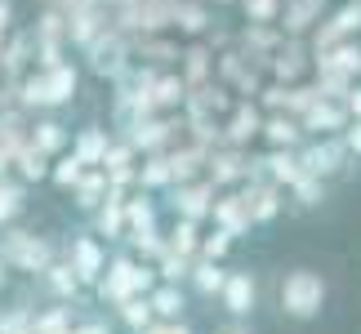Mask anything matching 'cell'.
<instances>
[{
	"mask_svg": "<svg viewBox=\"0 0 361 334\" xmlns=\"http://www.w3.org/2000/svg\"><path fill=\"white\" fill-rule=\"evenodd\" d=\"M330 303V281L317 268H290L281 281H276V308H281L286 321L308 326L326 312Z\"/></svg>",
	"mask_w": 361,
	"mask_h": 334,
	"instance_id": "1",
	"label": "cell"
},
{
	"mask_svg": "<svg viewBox=\"0 0 361 334\" xmlns=\"http://www.w3.org/2000/svg\"><path fill=\"white\" fill-rule=\"evenodd\" d=\"M157 281H161V276H157V268H152V263H138V259H130V254H112L94 290H99V299L107 303V308H116V303H125L130 295H147Z\"/></svg>",
	"mask_w": 361,
	"mask_h": 334,
	"instance_id": "2",
	"label": "cell"
},
{
	"mask_svg": "<svg viewBox=\"0 0 361 334\" xmlns=\"http://www.w3.org/2000/svg\"><path fill=\"white\" fill-rule=\"evenodd\" d=\"M0 259L9 263V272H27L36 276L49 259H59V245L49 236H36V232H23V228H0Z\"/></svg>",
	"mask_w": 361,
	"mask_h": 334,
	"instance_id": "3",
	"label": "cell"
},
{
	"mask_svg": "<svg viewBox=\"0 0 361 334\" xmlns=\"http://www.w3.org/2000/svg\"><path fill=\"white\" fill-rule=\"evenodd\" d=\"M299 151V165H303V174H312V178H326V183H335V178H343L353 170V156H348V147H343V138L339 134H326V138H303V143L295 147Z\"/></svg>",
	"mask_w": 361,
	"mask_h": 334,
	"instance_id": "4",
	"label": "cell"
},
{
	"mask_svg": "<svg viewBox=\"0 0 361 334\" xmlns=\"http://www.w3.org/2000/svg\"><path fill=\"white\" fill-rule=\"evenodd\" d=\"M59 259H63L67 268L76 272V281H80V285H85V290H94V285H99V276H103V268H107V259H112V254H107V245H103V241H99L94 232H72V236L63 241Z\"/></svg>",
	"mask_w": 361,
	"mask_h": 334,
	"instance_id": "5",
	"label": "cell"
},
{
	"mask_svg": "<svg viewBox=\"0 0 361 334\" xmlns=\"http://www.w3.org/2000/svg\"><path fill=\"white\" fill-rule=\"evenodd\" d=\"M80 54H85L90 72H94V76H103V80H116V76L125 72V67L134 63V54H130V36H125V32H116L112 23H107L103 32L94 36L90 45L80 49Z\"/></svg>",
	"mask_w": 361,
	"mask_h": 334,
	"instance_id": "6",
	"label": "cell"
},
{
	"mask_svg": "<svg viewBox=\"0 0 361 334\" xmlns=\"http://www.w3.org/2000/svg\"><path fill=\"white\" fill-rule=\"evenodd\" d=\"M219 308H224L232 321H250L259 312V276L250 268H232L224 290H219Z\"/></svg>",
	"mask_w": 361,
	"mask_h": 334,
	"instance_id": "7",
	"label": "cell"
},
{
	"mask_svg": "<svg viewBox=\"0 0 361 334\" xmlns=\"http://www.w3.org/2000/svg\"><path fill=\"white\" fill-rule=\"evenodd\" d=\"M241 201L250 210V223L255 228H263V223H276V214L286 210V192L268 183V178H245L241 183Z\"/></svg>",
	"mask_w": 361,
	"mask_h": 334,
	"instance_id": "8",
	"label": "cell"
},
{
	"mask_svg": "<svg viewBox=\"0 0 361 334\" xmlns=\"http://www.w3.org/2000/svg\"><path fill=\"white\" fill-rule=\"evenodd\" d=\"M214 197H219V187L210 183V178H192V183H174L170 205H174V214L205 223V218H210V210H214Z\"/></svg>",
	"mask_w": 361,
	"mask_h": 334,
	"instance_id": "9",
	"label": "cell"
},
{
	"mask_svg": "<svg viewBox=\"0 0 361 334\" xmlns=\"http://www.w3.org/2000/svg\"><path fill=\"white\" fill-rule=\"evenodd\" d=\"M32 281H36V290H40V295H45V299H54V303H76L80 295H85V285L76 281V272L67 268L63 259H49L45 268H40V272L32 276Z\"/></svg>",
	"mask_w": 361,
	"mask_h": 334,
	"instance_id": "10",
	"label": "cell"
},
{
	"mask_svg": "<svg viewBox=\"0 0 361 334\" xmlns=\"http://www.w3.org/2000/svg\"><path fill=\"white\" fill-rule=\"evenodd\" d=\"M348 107H343L339 99H317L308 111L299 116L303 125V138H326V134H343V125H348Z\"/></svg>",
	"mask_w": 361,
	"mask_h": 334,
	"instance_id": "11",
	"label": "cell"
},
{
	"mask_svg": "<svg viewBox=\"0 0 361 334\" xmlns=\"http://www.w3.org/2000/svg\"><path fill=\"white\" fill-rule=\"evenodd\" d=\"M40 72V67H36ZM45 103H49V111H59V107H72L76 103V94H80V67L76 63H54V67H45Z\"/></svg>",
	"mask_w": 361,
	"mask_h": 334,
	"instance_id": "12",
	"label": "cell"
},
{
	"mask_svg": "<svg viewBox=\"0 0 361 334\" xmlns=\"http://www.w3.org/2000/svg\"><path fill=\"white\" fill-rule=\"evenodd\" d=\"M245 151L241 147H228V143H219L205 151V178H210L214 187H232V183H245Z\"/></svg>",
	"mask_w": 361,
	"mask_h": 334,
	"instance_id": "13",
	"label": "cell"
},
{
	"mask_svg": "<svg viewBox=\"0 0 361 334\" xmlns=\"http://www.w3.org/2000/svg\"><path fill=\"white\" fill-rule=\"evenodd\" d=\"M263 130V107L255 99H241V103H232V116L224 125V143L228 147H245V143H255Z\"/></svg>",
	"mask_w": 361,
	"mask_h": 334,
	"instance_id": "14",
	"label": "cell"
},
{
	"mask_svg": "<svg viewBox=\"0 0 361 334\" xmlns=\"http://www.w3.org/2000/svg\"><path fill=\"white\" fill-rule=\"evenodd\" d=\"M27 143L54 161V156H63V151L72 147V130H67L59 116H36L32 125H27Z\"/></svg>",
	"mask_w": 361,
	"mask_h": 334,
	"instance_id": "15",
	"label": "cell"
},
{
	"mask_svg": "<svg viewBox=\"0 0 361 334\" xmlns=\"http://www.w3.org/2000/svg\"><path fill=\"white\" fill-rule=\"evenodd\" d=\"M326 18V0H286L281 5V18H276V27H281L286 36H308L317 23Z\"/></svg>",
	"mask_w": 361,
	"mask_h": 334,
	"instance_id": "16",
	"label": "cell"
},
{
	"mask_svg": "<svg viewBox=\"0 0 361 334\" xmlns=\"http://www.w3.org/2000/svg\"><path fill=\"white\" fill-rule=\"evenodd\" d=\"M210 27H214L210 0H174V23H170V32L188 36V40H201Z\"/></svg>",
	"mask_w": 361,
	"mask_h": 334,
	"instance_id": "17",
	"label": "cell"
},
{
	"mask_svg": "<svg viewBox=\"0 0 361 334\" xmlns=\"http://www.w3.org/2000/svg\"><path fill=\"white\" fill-rule=\"evenodd\" d=\"M161 232L157 228V201H152V192L138 187L134 197H125V241H138V236H152Z\"/></svg>",
	"mask_w": 361,
	"mask_h": 334,
	"instance_id": "18",
	"label": "cell"
},
{
	"mask_svg": "<svg viewBox=\"0 0 361 334\" xmlns=\"http://www.w3.org/2000/svg\"><path fill=\"white\" fill-rule=\"evenodd\" d=\"M147 303H152V316H157V321H183V316H188V290H183V281H157L147 290Z\"/></svg>",
	"mask_w": 361,
	"mask_h": 334,
	"instance_id": "19",
	"label": "cell"
},
{
	"mask_svg": "<svg viewBox=\"0 0 361 334\" xmlns=\"http://www.w3.org/2000/svg\"><path fill=\"white\" fill-rule=\"evenodd\" d=\"M178 76L188 80V89H201L205 80H214V49L205 40H192V45L178 54Z\"/></svg>",
	"mask_w": 361,
	"mask_h": 334,
	"instance_id": "20",
	"label": "cell"
},
{
	"mask_svg": "<svg viewBox=\"0 0 361 334\" xmlns=\"http://www.w3.org/2000/svg\"><path fill=\"white\" fill-rule=\"evenodd\" d=\"M224 281H228V268H224V263H214V259H192L188 285H192V295H197L201 303H219V290H224Z\"/></svg>",
	"mask_w": 361,
	"mask_h": 334,
	"instance_id": "21",
	"label": "cell"
},
{
	"mask_svg": "<svg viewBox=\"0 0 361 334\" xmlns=\"http://www.w3.org/2000/svg\"><path fill=\"white\" fill-rule=\"evenodd\" d=\"M312 67H326V72H343V76L361 80V40L348 36L339 45H330L326 54H312Z\"/></svg>",
	"mask_w": 361,
	"mask_h": 334,
	"instance_id": "22",
	"label": "cell"
},
{
	"mask_svg": "<svg viewBox=\"0 0 361 334\" xmlns=\"http://www.w3.org/2000/svg\"><path fill=\"white\" fill-rule=\"evenodd\" d=\"M107 192H112V183H107V170H99V165H90L85 174H80V183L72 187V205L80 214H94L99 205L107 201Z\"/></svg>",
	"mask_w": 361,
	"mask_h": 334,
	"instance_id": "23",
	"label": "cell"
},
{
	"mask_svg": "<svg viewBox=\"0 0 361 334\" xmlns=\"http://www.w3.org/2000/svg\"><path fill=\"white\" fill-rule=\"evenodd\" d=\"M259 138L268 147H299L303 143V125H299V116H290V111H268Z\"/></svg>",
	"mask_w": 361,
	"mask_h": 334,
	"instance_id": "24",
	"label": "cell"
},
{
	"mask_svg": "<svg viewBox=\"0 0 361 334\" xmlns=\"http://www.w3.org/2000/svg\"><path fill=\"white\" fill-rule=\"evenodd\" d=\"M210 218H214V228H224V232H232V236H245L250 228H255V223H250L245 201H241V192L214 197V210H210Z\"/></svg>",
	"mask_w": 361,
	"mask_h": 334,
	"instance_id": "25",
	"label": "cell"
},
{
	"mask_svg": "<svg viewBox=\"0 0 361 334\" xmlns=\"http://www.w3.org/2000/svg\"><path fill=\"white\" fill-rule=\"evenodd\" d=\"M94 236H107V241H125V192H107V201L94 210Z\"/></svg>",
	"mask_w": 361,
	"mask_h": 334,
	"instance_id": "26",
	"label": "cell"
},
{
	"mask_svg": "<svg viewBox=\"0 0 361 334\" xmlns=\"http://www.w3.org/2000/svg\"><path fill=\"white\" fill-rule=\"evenodd\" d=\"M183 99H188V80L178 72H157V80H152V107H157V116L178 111Z\"/></svg>",
	"mask_w": 361,
	"mask_h": 334,
	"instance_id": "27",
	"label": "cell"
},
{
	"mask_svg": "<svg viewBox=\"0 0 361 334\" xmlns=\"http://www.w3.org/2000/svg\"><path fill=\"white\" fill-rule=\"evenodd\" d=\"M107 143H112V130H107V125H85V130L72 134V151H76L85 165H103Z\"/></svg>",
	"mask_w": 361,
	"mask_h": 334,
	"instance_id": "28",
	"label": "cell"
},
{
	"mask_svg": "<svg viewBox=\"0 0 361 334\" xmlns=\"http://www.w3.org/2000/svg\"><path fill=\"white\" fill-rule=\"evenodd\" d=\"M165 249H170V254H178V259H197V249H201V223L174 214L170 236H165Z\"/></svg>",
	"mask_w": 361,
	"mask_h": 334,
	"instance_id": "29",
	"label": "cell"
},
{
	"mask_svg": "<svg viewBox=\"0 0 361 334\" xmlns=\"http://www.w3.org/2000/svg\"><path fill=\"white\" fill-rule=\"evenodd\" d=\"M138 187L143 192H161V187H174V174H170V156L165 151H147L138 161Z\"/></svg>",
	"mask_w": 361,
	"mask_h": 334,
	"instance_id": "30",
	"label": "cell"
},
{
	"mask_svg": "<svg viewBox=\"0 0 361 334\" xmlns=\"http://www.w3.org/2000/svg\"><path fill=\"white\" fill-rule=\"evenodd\" d=\"M116 321L125 326V330H130V334H143L152 321H157V316H152V303H147V295H130V299H125V303H116Z\"/></svg>",
	"mask_w": 361,
	"mask_h": 334,
	"instance_id": "31",
	"label": "cell"
},
{
	"mask_svg": "<svg viewBox=\"0 0 361 334\" xmlns=\"http://www.w3.org/2000/svg\"><path fill=\"white\" fill-rule=\"evenodd\" d=\"M85 170H90V165L80 161L72 147H67L63 156H54V161H49V183L59 187V192H72V187L80 183V174H85Z\"/></svg>",
	"mask_w": 361,
	"mask_h": 334,
	"instance_id": "32",
	"label": "cell"
},
{
	"mask_svg": "<svg viewBox=\"0 0 361 334\" xmlns=\"http://www.w3.org/2000/svg\"><path fill=\"white\" fill-rule=\"evenodd\" d=\"M72 326H76V308H72V303H54L49 312L32 316V330H27V334H67Z\"/></svg>",
	"mask_w": 361,
	"mask_h": 334,
	"instance_id": "33",
	"label": "cell"
},
{
	"mask_svg": "<svg viewBox=\"0 0 361 334\" xmlns=\"http://www.w3.org/2000/svg\"><path fill=\"white\" fill-rule=\"evenodd\" d=\"M13 165H18L23 183H45V178H49V156H45V151H36L32 143H23L18 151H13Z\"/></svg>",
	"mask_w": 361,
	"mask_h": 334,
	"instance_id": "34",
	"label": "cell"
},
{
	"mask_svg": "<svg viewBox=\"0 0 361 334\" xmlns=\"http://www.w3.org/2000/svg\"><path fill=\"white\" fill-rule=\"evenodd\" d=\"M326 197H330V183L326 178H312V174H299V183L290 187V201L299 210H317V205H326Z\"/></svg>",
	"mask_w": 361,
	"mask_h": 334,
	"instance_id": "35",
	"label": "cell"
},
{
	"mask_svg": "<svg viewBox=\"0 0 361 334\" xmlns=\"http://www.w3.org/2000/svg\"><path fill=\"white\" fill-rule=\"evenodd\" d=\"M23 210H27V187L13 183V178L5 174V178H0V228H9Z\"/></svg>",
	"mask_w": 361,
	"mask_h": 334,
	"instance_id": "36",
	"label": "cell"
},
{
	"mask_svg": "<svg viewBox=\"0 0 361 334\" xmlns=\"http://www.w3.org/2000/svg\"><path fill=\"white\" fill-rule=\"evenodd\" d=\"M232 245H237V236L224 232V228H210V232H201V249H197V259H214V263H224L232 254Z\"/></svg>",
	"mask_w": 361,
	"mask_h": 334,
	"instance_id": "37",
	"label": "cell"
},
{
	"mask_svg": "<svg viewBox=\"0 0 361 334\" xmlns=\"http://www.w3.org/2000/svg\"><path fill=\"white\" fill-rule=\"evenodd\" d=\"M326 23L335 27L339 36H357V32H361V0H343V5L330 13Z\"/></svg>",
	"mask_w": 361,
	"mask_h": 334,
	"instance_id": "38",
	"label": "cell"
},
{
	"mask_svg": "<svg viewBox=\"0 0 361 334\" xmlns=\"http://www.w3.org/2000/svg\"><path fill=\"white\" fill-rule=\"evenodd\" d=\"M281 5L286 0H241V13H245V23H276L281 18Z\"/></svg>",
	"mask_w": 361,
	"mask_h": 334,
	"instance_id": "39",
	"label": "cell"
},
{
	"mask_svg": "<svg viewBox=\"0 0 361 334\" xmlns=\"http://www.w3.org/2000/svg\"><path fill=\"white\" fill-rule=\"evenodd\" d=\"M152 268H157V276L161 281H188V268H192V259H178V254H170V249H165V254L152 263Z\"/></svg>",
	"mask_w": 361,
	"mask_h": 334,
	"instance_id": "40",
	"label": "cell"
},
{
	"mask_svg": "<svg viewBox=\"0 0 361 334\" xmlns=\"http://www.w3.org/2000/svg\"><path fill=\"white\" fill-rule=\"evenodd\" d=\"M339 138H343V147H348V156H353V161H361V120H348Z\"/></svg>",
	"mask_w": 361,
	"mask_h": 334,
	"instance_id": "41",
	"label": "cell"
},
{
	"mask_svg": "<svg viewBox=\"0 0 361 334\" xmlns=\"http://www.w3.org/2000/svg\"><path fill=\"white\" fill-rule=\"evenodd\" d=\"M72 334H116V330H112V321H107V316H85V321L72 326Z\"/></svg>",
	"mask_w": 361,
	"mask_h": 334,
	"instance_id": "42",
	"label": "cell"
},
{
	"mask_svg": "<svg viewBox=\"0 0 361 334\" xmlns=\"http://www.w3.org/2000/svg\"><path fill=\"white\" fill-rule=\"evenodd\" d=\"M143 334H197V330H192L188 321H152Z\"/></svg>",
	"mask_w": 361,
	"mask_h": 334,
	"instance_id": "43",
	"label": "cell"
},
{
	"mask_svg": "<svg viewBox=\"0 0 361 334\" xmlns=\"http://www.w3.org/2000/svg\"><path fill=\"white\" fill-rule=\"evenodd\" d=\"M343 107H348L353 120H361V80H353V89L343 94Z\"/></svg>",
	"mask_w": 361,
	"mask_h": 334,
	"instance_id": "44",
	"label": "cell"
},
{
	"mask_svg": "<svg viewBox=\"0 0 361 334\" xmlns=\"http://www.w3.org/2000/svg\"><path fill=\"white\" fill-rule=\"evenodd\" d=\"M13 32V0H0V36Z\"/></svg>",
	"mask_w": 361,
	"mask_h": 334,
	"instance_id": "45",
	"label": "cell"
},
{
	"mask_svg": "<svg viewBox=\"0 0 361 334\" xmlns=\"http://www.w3.org/2000/svg\"><path fill=\"white\" fill-rule=\"evenodd\" d=\"M214 334H255V326H250V321H232V316H228V321L219 326Z\"/></svg>",
	"mask_w": 361,
	"mask_h": 334,
	"instance_id": "46",
	"label": "cell"
},
{
	"mask_svg": "<svg viewBox=\"0 0 361 334\" xmlns=\"http://www.w3.org/2000/svg\"><path fill=\"white\" fill-rule=\"evenodd\" d=\"M5 285H9V263L0 259V290H5Z\"/></svg>",
	"mask_w": 361,
	"mask_h": 334,
	"instance_id": "47",
	"label": "cell"
},
{
	"mask_svg": "<svg viewBox=\"0 0 361 334\" xmlns=\"http://www.w3.org/2000/svg\"><path fill=\"white\" fill-rule=\"evenodd\" d=\"M210 5H241V0H210Z\"/></svg>",
	"mask_w": 361,
	"mask_h": 334,
	"instance_id": "48",
	"label": "cell"
},
{
	"mask_svg": "<svg viewBox=\"0 0 361 334\" xmlns=\"http://www.w3.org/2000/svg\"><path fill=\"white\" fill-rule=\"evenodd\" d=\"M40 5H49V0H40Z\"/></svg>",
	"mask_w": 361,
	"mask_h": 334,
	"instance_id": "49",
	"label": "cell"
},
{
	"mask_svg": "<svg viewBox=\"0 0 361 334\" xmlns=\"http://www.w3.org/2000/svg\"><path fill=\"white\" fill-rule=\"evenodd\" d=\"M357 40H361V32H357Z\"/></svg>",
	"mask_w": 361,
	"mask_h": 334,
	"instance_id": "50",
	"label": "cell"
},
{
	"mask_svg": "<svg viewBox=\"0 0 361 334\" xmlns=\"http://www.w3.org/2000/svg\"><path fill=\"white\" fill-rule=\"evenodd\" d=\"M67 334H72V330H67Z\"/></svg>",
	"mask_w": 361,
	"mask_h": 334,
	"instance_id": "51",
	"label": "cell"
}]
</instances>
